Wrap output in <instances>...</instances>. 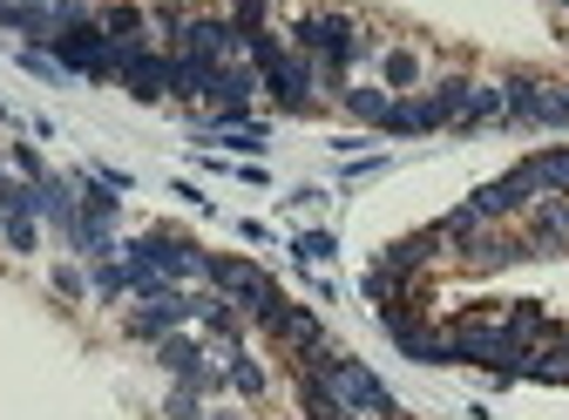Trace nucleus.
Returning a JSON list of instances; mask_svg holds the SVG:
<instances>
[{"label":"nucleus","mask_w":569,"mask_h":420,"mask_svg":"<svg viewBox=\"0 0 569 420\" xmlns=\"http://www.w3.org/2000/svg\"><path fill=\"white\" fill-rule=\"evenodd\" d=\"M244 48H251V68H258V82L271 89V102H284V109H306V102H312L319 68H312L299 48H278L271 34H251Z\"/></svg>","instance_id":"obj_1"},{"label":"nucleus","mask_w":569,"mask_h":420,"mask_svg":"<svg viewBox=\"0 0 569 420\" xmlns=\"http://www.w3.org/2000/svg\"><path fill=\"white\" fill-rule=\"evenodd\" d=\"M299 54L319 68L326 89H339L346 68L360 61V28H352L346 14H306V21H299Z\"/></svg>","instance_id":"obj_2"},{"label":"nucleus","mask_w":569,"mask_h":420,"mask_svg":"<svg viewBox=\"0 0 569 420\" xmlns=\"http://www.w3.org/2000/svg\"><path fill=\"white\" fill-rule=\"evenodd\" d=\"M48 48H54L61 68H76V76H96V82H116V76H122V54H129V41H116L96 14L76 21V28H61Z\"/></svg>","instance_id":"obj_3"},{"label":"nucleus","mask_w":569,"mask_h":420,"mask_svg":"<svg viewBox=\"0 0 569 420\" xmlns=\"http://www.w3.org/2000/svg\"><path fill=\"white\" fill-rule=\"evenodd\" d=\"M319 367H326V387L339 393L346 413H380V420H393V393H387L360 360H339V353H332V360H319Z\"/></svg>","instance_id":"obj_4"},{"label":"nucleus","mask_w":569,"mask_h":420,"mask_svg":"<svg viewBox=\"0 0 569 420\" xmlns=\"http://www.w3.org/2000/svg\"><path fill=\"white\" fill-rule=\"evenodd\" d=\"M509 122H542V129H556V122H569V89H549V82H509Z\"/></svg>","instance_id":"obj_5"},{"label":"nucleus","mask_w":569,"mask_h":420,"mask_svg":"<svg viewBox=\"0 0 569 420\" xmlns=\"http://www.w3.org/2000/svg\"><path fill=\"white\" fill-rule=\"evenodd\" d=\"M116 82H129L142 102H157V96H170V54H157V48H142V41H129V54H122V76Z\"/></svg>","instance_id":"obj_6"},{"label":"nucleus","mask_w":569,"mask_h":420,"mask_svg":"<svg viewBox=\"0 0 569 420\" xmlns=\"http://www.w3.org/2000/svg\"><path fill=\"white\" fill-rule=\"evenodd\" d=\"M177 41H183L177 54H190V61H231V54L244 48L231 21H183V28H177Z\"/></svg>","instance_id":"obj_7"},{"label":"nucleus","mask_w":569,"mask_h":420,"mask_svg":"<svg viewBox=\"0 0 569 420\" xmlns=\"http://www.w3.org/2000/svg\"><path fill=\"white\" fill-rule=\"evenodd\" d=\"M299 400H306V413H312V420H346V407H339V393L326 387V373H319V367L306 373V387H299Z\"/></svg>","instance_id":"obj_8"},{"label":"nucleus","mask_w":569,"mask_h":420,"mask_svg":"<svg viewBox=\"0 0 569 420\" xmlns=\"http://www.w3.org/2000/svg\"><path fill=\"white\" fill-rule=\"evenodd\" d=\"M522 183H529V197H536V190H569V150H556V157H536V163L522 170Z\"/></svg>","instance_id":"obj_9"},{"label":"nucleus","mask_w":569,"mask_h":420,"mask_svg":"<svg viewBox=\"0 0 569 420\" xmlns=\"http://www.w3.org/2000/svg\"><path fill=\"white\" fill-rule=\"evenodd\" d=\"M96 21H102L116 41H136V34H142V14H136V8H109V14H96Z\"/></svg>","instance_id":"obj_10"},{"label":"nucleus","mask_w":569,"mask_h":420,"mask_svg":"<svg viewBox=\"0 0 569 420\" xmlns=\"http://www.w3.org/2000/svg\"><path fill=\"white\" fill-rule=\"evenodd\" d=\"M529 373H536V380H569V346H556V353H536Z\"/></svg>","instance_id":"obj_11"},{"label":"nucleus","mask_w":569,"mask_h":420,"mask_svg":"<svg viewBox=\"0 0 569 420\" xmlns=\"http://www.w3.org/2000/svg\"><path fill=\"white\" fill-rule=\"evenodd\" d=\"M413 76H420V61H413L407 48H393V54H387V82H413Z\"/></svg>","instance_id":"obj_12"}]
</instances>
